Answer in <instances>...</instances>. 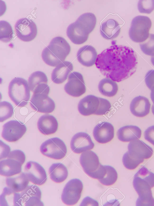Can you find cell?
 <instances>
[{
	"instance_id": "obj_1",
	"label": "cell",
	"mask_w": 154,
	"mask_h": 206,
	"mask_svg": "<svg viewBox=\"0 0 154 206\" xmlns=\"http://www.w3.org/2000/svg\"><path fill=\"white\" fill-rule=\"evenodd\" d=\"M137 63V55L132 49L114 45L97 56L95 64L103 75L119 82L135 73Z\"/></svg>"
},
{
	"instance_id": "obj_2",
	"label": "cell",
	"mask_w": 154,
	"mask_h": 206,
	"mask_svg": "<svg viewBox=\"0 0 154 206\" xmlns=\"http://www.w3.org/2000/svg\"><path fill=\"white\" fill-rule=\"evenodd\" d=\"M70 51L71 47L67 41L62 37H57L43 50L42 56L47 64L55 67L64 61Z\"/></svg>"
},
{
	"instance_id": "obj_3",
	"label": "cell",
	"mask_w": 154,
	"mask_h": 206,
	"mask_svg": "<svg viewBox=\"0 0 154 206\" xmlns=\"http://www.w3.org/2000/svg\"><path fill=\"white\" fill-rule=\"evenodd\" d=\"M133 184L139 195L138 200L146 201L153 197L151 189L154 187V173L145 166L141 167L135 173Z\"/></svg>"
},
{
	"instance_id": "obj_4",
	"label": "cell",
	"mask_w": 154,
	"mask_h": 206,
	"mask_svg": "<svg viewBox=\"0 0 154 206\" xmlns=\"http://www.w3.org/2000/svg\"><path fill=\"white\" fill-rule=\"evenodd\" d=\"M30 89L27 81L20 77H15L10 82L8 95L17 106L23 107L28 104L30 96Z\"/></svg>"
},
{
	"instance_id": "obj_5",
	"label": "cell",
	"mask_w": 154,
	"mask_h": 206,
	"mask_svg": "<svg viewBox=\"0 0 154 206\" xmlns=\"http://www.w3.org/2000/svg\"><path fill=\"white\" fill-rule=\"evenodd\" d=\"M80 162L85 173L92 178L99 180L105 173V165L101 164L97 155L91 150L83 153L80 156Z\"/></svg>"
},
{
	"instance_id": "obj_6",
	"label": "cell",
	"mask_w": 154,
	"mask_h": 206,
	"mask_svg": "<svg viewBox=\"0 0 154 206\" xmlns=\"http://www.w3.org/2000/svg\"><path fill=\"white\" fill-rule=\"evenodd\" d=\"M152 22L149 18L139 15L132 20L129 31L130 39L136 43L145 41L149 36V31L152 26Z\"/></svg>"
},
{
	"instance_id": "obj_7",
	"label": "cell",
	"mask_w": 154,
	"mask_h": 206,
	"mask_svg": "<svg viewBox=\"0 0 154 206\" xmlns=\"http://www.w3.org/2000/svg\"><path fill=\"white\" fill-rule=\"evenodd\" d=\"M41 153L50 158L60 159L64 158L67 152L66 146L60 139L55 137L47 140L40 147Z\"/></svg>"
},
{
	"instance_id": "obj_8",
	"label": "cell",
	"mask_w": 154,
	"mask_h": 206,
	"mask_svg": "<svg viewBox=\"0 0 154 206\" xmlns=\"http://www.w3.org/2000/svg\"><path fill=\"white\" fill-rule=\"evenodd\" d=\"M83 184L79 179H72L65 185L61 195V200L65 204L72 205L80 199L83 189Z\"/></svg>"
},
{
	"instance_id": "obj_9",
	"label": "cell",
	"mask_w": 154,
	"mask_h": 206,
	"mask_svg": "<svg viewBox=\"0 0 154 206\" xmlns=\"http://www.w3.org/2000/svg\"><path fill=\"white\" fill-rule=\"evenodd\" d=\"M15 28L18 37L25 42L34 40L37 36V26L32 20L26 18L18 20L16 22Z\"/></svg>"
},
{
	"instance_id": "obj_10",
	"label": "cell",
	"mask_w": 154,
	"mask_h": 206,
	"mask_svg": "<svg viewBox=\"0 0 154 206\" xmlns=\"http://www.w3.org/2000/svg\"><path fill=\"white\" fill-rule=\"evenodd\" d=\"M26 130L25 124L17 120H11L4 124L2 135L8 141L16 142L22 137Z\"/></svg>"
},
{
	"instance_id": "obj_11",
	"label": "cell",
	"mask_w": 154,
	"mask_h": 206,
	"mask_svg": "<svg viewBox=\"0 0 154 206\" xmlns=\"http://www.w3.org/2000/svg\"><path fill=\"white\" fill-rule=\"evenodd\" d=\"M64 89L66 93L73 97H79L84 94L86 88L82 75L76 72L71 73Z\"/></svg>"
},
{
	"instance_id": "obj_12",
	"label": "cell",
	"mask_w": 154,
	"mask_h": 206,
	"mask_svg": "<svg viewBox=\"0 0 154 206\" xmlns=\"http://www.w3.org/2000/svg\"><path fill=\"white\" fill-rule=\"evenodd\" d=\"M24 171L29 181L35 185H42L47 180V177L45 169L40 164L36 162H28L25 166Z\"/></svg>"
},
{
	"instance_id": "obj_13",
	"label": "cell",
	"mask_w": 154,
	"mask_h": 206,
	"mask_svg": "<svg viewBox=\"0 0 154 206\" xmlns=\"http://www.w3.org/2000/svg\"><path fill=\"white\" fill-rule=\"evenodd\" d=\"M48 82L45 74L41 71H37L30 75L28 83L30 90L33 94L44 93L48 95L50 89Z\"/></svg>"
},
{
	"instance_id": "obj_14",
	"label": "cell",
	"mask_w": 154,
	"mask_h": 206,
	"mask_svg": "<svg viewBox=\"0 0 154 206\" xmlns=\"http://www.w3.org/2000/svg\"><path fill=\"white\" fill-rule=\"evenodd\" d=\"M30 105L32 108L38 112L45 113L52 112L55 108V104L53 100L44 94H33L30 101Z\"/></svg>"
},
{
	"instance_id": "obj_15",
	"label": "cell",
	"mask_w": 154,
	"mask_h": 206,
	"mask_svg": "<svg viewBox=\"0 0 154 206\" xmlns=\"http://www.w3.org/2000/svg\"><path fill=\"white\" fill-rule=\"evenodd\" d=\"M90 33L84 25L77 21L70 24L66 31L68 37L73 43L78 45L85 43Z\"/></svg>"
},
{
	"instance_id": "obj_16",
	"label": "cell",
	"mask_w": 154,
	"mask_h": 206,
	"mask_svg": "<svg viewBox=\"0 0 154 206\" xmlns=\"http://www.w3.org/2000/svg\"><path fill=\"white\" fill-rule=\"evenodd\" d=\"M94 144L87 133L80 132L75 134L70 142L71 150L74 153H80L93 148Z\"/></svg>"
},
{
	"instance_id": "obj_17",
	"label": "cell",
	"mask_w": 154,
	"mask_h": 206,
	"mask_svg": "<svg viewBox=\"0 0 154 206\" xmlns=\"http://www.w3.org/2000/svg\"><path fill=\"white\" fill-rule=\"evenodd\" d=\"M128 148L129 154L137 159H148L153 153V150L151 147L139 139L130 141Z\"/></svg>"
},
{
	"instance_id": "obj_18",
	"label": "cell",
	"mask_w": 154,
	"mask_h": 206,
	"mask_svg": "<svg viewBox=\"0 0 154 206\" xmlns=\"http://www.w3.org/2000/svg\"><path fill=\"white\" fill-rule=\"evenodd\" d=\"M23 206H43L41 201L42 193L39 188L35 185H31L20 193Z\"/></svg>"
},
{
	"instance_id": "obj_19",
	"label": "cell",
	"mask_w": 154,
	"mask_h": 206,
	"mask_svg": "<svg viewBox=\"0 0 154 206\" xmlns=\"http://www.w3.org/2000/svg\"><path fill=\"white\" fill-rule=\"evenodd\" d=\"M93 135L98 142L101 143H108L114 137V127L111 123L107 122L99 123L94 127Z\"/></svg>"
},
{
	"instance_id": "obj_20",
	"label": "cell",
	"mask_w": 154,
	"mask_h": 206,
	"mask_svg": "<svg viewBox=\"0 0 154 206\" xmlns=\"http://www.w3.org/2000/svg\"><path fill=\"white\" fill-rule=\"evenodd\" d=\"M100 104V97L93 95H88L79 101L78 110L84 116L95 114L99 108Z\"/></svg>"
},
{
	"instance_id": "obj_21",
	"label": "cell",
	"mask_w": 154,
	"mask_h": 206,
	"mask_svg": "<svg viewBox=\"0 0 154 206\" xmlns=\"http://www.w3.org/2000/svg\"><path fill=\"white\" fill-rule=\"evenodd\" d=\"M151 104L147 98L139 96L134 98L130 106V111L134 116L138 117H143L150 112Z\"/></svg>"
},
{
	"instance_id": "obj_22",
	"label": "cell",
	"mask_w": 154,
	"mask_h": 206,
	"mask_svg": "<svg viewBox=\"0 0 154 206\" xmlns=\"http://www.w3.org/2000/svg\"><path fill=\"white\" fill-rule=\"evenodd\" d=\"M97 53L95 48L90 45L84 46L78 50L77 57L79 62L87 67L94 65L96 63Z\"/></svg>"
},
{
	"instance_id": "obj_23",
	"label": "cell",
	"mask_w": 154,
	"mask_h": 206,
	"mask_svg": "<svg viewBox=\"0 0 154 206\" xmlns=\"http://www.w3.org/2000/svg\"><path fill=\"white\" fill-rule=\"evenodd\" d=\"M37 127L42 134L48 135L55 133L57 130L58 123L56 119L52 115L44 114L39 119Z\"/></svg>"
},
{
	"instance_id": "obj_24",
	"label": "cell",
	"mask_w": 154,
	"mask_h": 206,
	"mask_svg": "<svg viewBox=\"0 0 154 206\" xmlns=\"http://www.w3.org/2000/svg\"><path fill=\"white\" fill-rule=\"evenodd\" d=\"M121 27L115 19L110 18L102 23L100 28L101 36L107 40H112L117 37L119 34Z\"/></svg>"
},
{
	"instance_id": "obj_25",
	"label": "cell",
	"mask_w": 154,
	"mask_h": 206,
	"mask_svg": "<svg viewBox=\"0 0 154 206\" xmlns=\"http://www.w3.org/2000/svg\"><path fill=\"white\" fill-rule=\"evenodd\" d=\"M73 68L71 62L68 61L61 62L53 70L51 75L52 81L57 84L63 83L67 79Z\"/></svg>"
},
{
	"instance_id": "obj_26",
	"label": "cell",
	"mask_w": 154,
	"mask_h": 206,
	"mask_svg": "<svg viewBox=\"0 0 154 206\" xmlns=\"http://www.w3.org/2000/svg\"><path fill=\"white\" fill-rule=\"evenodd\" d=\"M142 134L138 127L132 125H126L120 128L117 132L118 139L121 141L128 142L140 139Z\"/></svg>"
},
{
	"instance_id": "obj_27",
	"label": "cell",
	"mask_w": 154,
	"mask_h": 206,
	"mask_svg": "<svg viewBox=\"0 0 154 206\" xmlns=\"http://www.w3.org/2000/svg\"><path fill=\"white\" fill-rule=\"evenodd\" d=\"M22 164L13 159L7 158L0 162V174L4 176H10L21 172Z\"/></svg>"
},
{
	"instance_id": "obj_28",
	"label": "cell",
	"mask_w": 154,
	"mask_h": 206,
	"mask_svg": "<svg viewBox=\"0 0 154 206\" xmlns=\"http://www.w3.org/2000/svg\"><path fill=\"white\" fill-rule=\"evenodd\" d=\"M0 198L1 206H23L20 193L8 187L4 188Z\"/></svg>"
},
{
	"instance_id": "obj_29",
	"label": "cell",
	"mask_w": 154,
	"mask_h": 206,
	"mask_svg": "<svg viewBox=\"0 0 154 206\" xmlns=\"http://www.w3.org/2000/svg\"><path fill=\"white\" fill-rule=\"evenodd\" d=\"M29 182V180L24 172H22L17 176L7 177L6 179L8 187L17 192L24 190Z\"/></svg>"
},
{
	"instance_id": "obj_30",
	"label": "cell",
	"mask_w": 154,
	"mask_h": 206,
	"mask_svg": "<svg viewBox=\"0 0 154 206\" xmlns=\"http://www.w3.org/2000/svg\"><path fill=\"white\" fill-rule=\"evenodd\" d=\"M49 172L51 179L57 183L64 181L68 174L67 168L61 163H53L50 167Z\"/></svg>"
},
{
	"instance_id": "obj_31",
	"label": "cell",
	"mask_w": 154,
	"mask_h": 206,
	"mask_svg": "<svg viewBox=\"0 0 154 206\" xmlns=\"http://www.w3.org/2000/svg\"><path fill=\"white\" fill-rule=\"evenodd\" d=\"M98 88L100 92L102 95L108 97L115 96L118 90L117 83L107 78L103 79L100 82Z\"/></svg>"
},
{
	"instance_id": "obj_32",
	"label": "cell",
	"mask_w": 154,
	"mask_h": 206,
	"mask_svg": "<svg viewBox=\"0 0 154 206\" xmlns=\"http://www.w3.org/2000/svg\"><path fill=\"white\" fill-rule=\"evenodd\" d=\"M12 27L7 21H0V40L4 42H8L12 40L14 37Z\"/></svg>"
},
{
	"instance_id": "obj_33",
	"label": "cell",
	"mask_w": 154,
	"mask_h": 206,
	"mask_svg": "<svg viewBox=\"0 0 154 206\" xmlns=\"http://www.w3.org/2000/svg\"><path fill=\"white\" fill-rule=\"evenodd\" d=\"M106 171L101 179H99V182L103 185L109 186L113 185L117 181L118 174L115 169L109 165H105Z\"/></svg>"
},
{
	"instance_id": "obj_34",
	"label": "cell",
	"mask_w": 154,
	"mask_h": 206,
	"mask_svg": "<svg viewBox=\"0 0 154 206\" xmlns=\"http://www.w3.org/2000/svg\"><path fill=\"white\" fill-rule=\"evenodd\" d=\"M76 21L84 25L91 33L95 27L97 19L94 14L89 12L82 14Z\"/></svg>"
},
{
	"instance_id": "obj_35",
	"label": "cell",
	"mask_w": 154,
	"mask_h": 206,
	"mask_svg": "<svg viewBox=\"0 0 154 206\" xmlns=\"http://www.w3.org/2000/svg\"><path fill=\"white\" fill-rule=\"evenodd\" d=\"M14 114L12 105L7 101L0 102V121L3 122L11 117Z\"/></svg>"
},
{
	"instance_id": "obj_36",
	"label": "cell",
	"mask_w": 154,
	"mask_h": 206,
	"mask_svg": "<svg viewBox=\"0 0 154 206\" xmlns=\"http://www.w3.org/2000/svg\"><path fill=\"white\" fill-rule=\"evenodd\" d=\"M122 161L123 165L126 168L132 170L136 168L144 161V159L134 158L130 155L127 151L124 154Z\"/></svg>"
},
{
	"instance_id": "obj_37",
	"label": "cell",
	"mask_w": 154,
	"mask_h": 206,
	"mask_svg": "<svg viewBox=\"0 0 154 206\" xmlns=\"http://www.w3.org/2000/svg\"><path fill=\"white\" fill-rule=\"evenodd\" d=\"M142 51L145 54L154 56V34H150L148 38L140 45Z\"/></svg>"
},
{
	"instance_id": "obj_38",
	"label": "cell",
	"mask_w": 154,
	"mask_h": 206,
	"mask_svg": "<svg viewBox=\"0 0 154 206\" xmlns=\"http://www.w3.org/2000/svg\"><path fill=\"white\" fill-rule=\"evenodd\" d=\"M137 7L140 12L150 14L154 10V0H140Z\"/></svg>"
},
{
	"instance_id": "obj_39",
	"label": "cell",
	"mask_w": 154,
	"mask_h": 206,
	"mask_svg": "<svg viewBox=\"0 0 154 206\" xmlns=\"http://www.w3.org/2000/svg\"><path fill=\"white\" fill-rule=\"evenodd\" d=\"M100 104L99 108L95 115H103L107 114L111 109L110 102L105 98H100Z\"/></svg>"
},
{
	"instance_id": "obj_40",
	"label": "cell",
	"mask_w": 154,
	"mask_h": 206,
	"mask_svg": "<svg viewBox=\"0 0 154 206\" xmlns=\"http://www.w3.org/2000/svg\"><path fill=\"white\" fill-rule=\"evenodd\" d=\"M7 158L15 159L22 165L24 163L26 159V156L24 153L19 150H16L10 152Z\"/></svg>"
},
{
	"instance_id": "obj_41",
	"label": "cell",
	"mask_w": 154,
	"mask_h": 206,
	"mask_svg": "<svg viewBox=\"0 0 154 206\" xmlns=\"http://www.w3.org/2000/svg\"><path fill=\"white\" fill-rule=\"evenodd\" d=\"M145 140L154 145V125L147 128L144 133Z\"/></svg>"
},
{
	"instance_id": "obj_42",
	"label": "cell",
	"mask_w": 154,
	"mask_h": 206,
	"mask_svg": "<svg viewBox=\"0 0 154 206\" xmlns=\"http://www.w3.org/2000/svg\"><path fill=\"white\" fill-rule=\"evenodd\" d=\"M1 156L0 159L7 157L10 152V146L5 143L1 140Z\"/></svg>"
},
{
	"instance_id": "obj_43",
	"label": "cell",
	"mask_w": 154,
	"mask_h": 206,
	"mask_svg": "<svg viewBox=\"0 0 154 206\" xmlns=\"http://www.w3.org/2000/svg\"><path fill=\"white\" fill-rule=\"evenodd\" d=\"M80 206H98V202L89 196H87L83 200Z\"/></svg>"
},
{
	"instance_id": "obj_44",
	"label": "cell",
	"mask_w": 154,
	"mask_h": 206,
	"mask_svg": "<svg viewBox=\"0 0 154 206\" xmlns=\"http://www.w3.org/2000/svg\"><path fill=\"white\" fill-rule=\"evenodd\" d=\"M151 90L150 97L154 105V85L152 87Z\"/></svg>"
},
{
	"instance_id": "obj_45",
	"label": "cell",
	"mask_w": 154,
	"mask_h": 206,
	"mask_svg": "<svg viewBox=\"0 0 154 206\" xmlns=\"http://www.w3.org/2000/svg\"><path fill=\"white\" fill-rule=\"evenodd\" d=\"M151 60L152 64L154 66V56L151 57Z\"/></svg>"
},
{
	"instance_id": "obj_46",
	"label": "cell",
	"mask_w": 154,
	"mask_h": 206,
	"mask_svg": "<svg viewBox=\"0 0 154 206\" xmlns=\"http://www.w3.org/2000/svg\"><path fill=\"white\" fill-rule=\"evenodd\" d=\"M152 111L154 115V105H153L152 107Z\"/></svg>"
},
{
	"instance_id": "obj_47",
	"label": "cell",
	"mask_w": 154,
	"mask_h": 206,
	"mask_svg": "<svg viewBox=\"0 0 154 206\" xmlns=\"http://www.w3.org/2000/svg\"><path fill=\"white\" fill-rule=\"evenodd\" d=\"M153 82L154 83V71L153 72Z\"/></svg>"
}]
</instances>
